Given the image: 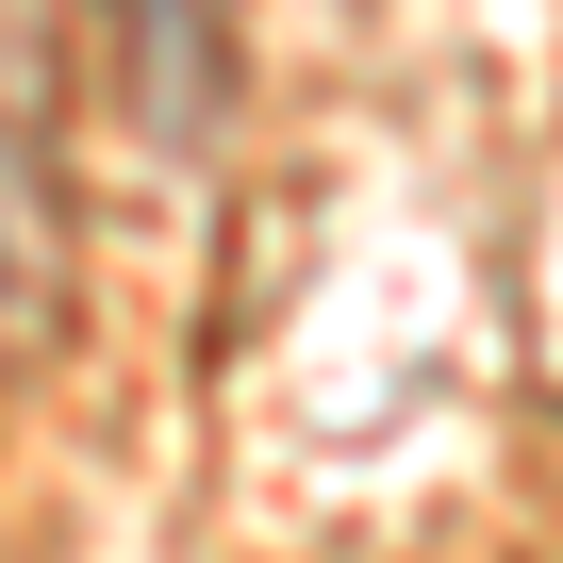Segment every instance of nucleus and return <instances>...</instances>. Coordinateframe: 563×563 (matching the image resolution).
I'll return each instance as SVG.
<instances>
[{
  "label": "nucleus",
  "instance_id": "1",
  "mask_svg": "<svg viewBox=\"0 0 563 563\" xmlns=\"http://www.w3.org/2000/svg\"><path fill=\"white\" fill-rule=\"evenodd\" d=\"M117 84L166 150H199L232 117V0H117Z\"/></svg>",
  "mask_w": 563,
  "mask_h": 563
},
{
  "label": "nucleus",
  "instance_id": "2",
  "mask_svg": "<svg viewBox=\"0 0 563 563\" xmlns=\"http://www.w3.org/2000/svg\"><path fill=\"white\" fill-rule=\"evenodd\" d=\"M51 265H67V249H51V183H34V133L0 117V332H34V316H51Z\"/></svg>",
  "mask_w": 563,
  "mask_h": 563
}]
</instances>
